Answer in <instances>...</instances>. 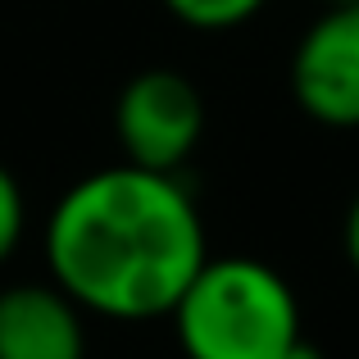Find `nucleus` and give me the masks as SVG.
<instances>
[{
    "instance_id": "obj_6",
    "label": "nucleus",
    "mask_w": 359,
    "mask_h": 359,
    "mask_svg": "<svg viewBox=\"0 0 359 359\" xmlns=\"http://www.w3.org/2000/svg\"><path fill=\"white\" fill-rule=\"evenodd\" d=\"M164 9L173 18H182L187 27L201 32H228V27L245 23L264 9V0H164Z\"/></svg>"
},
{
    "instance_id": "obj_1",
    "label": "nucleus",
    "mask_w": 359,
    "mask_h": 359,
    "mask_svg": "<svg viewBox=\"0 0 359 359\" xmlns=\"http://www.w3.org/2000/svg\"><path fill=\"white\" fill-rule=\"evenodd\" d=\"M205 259V223L177 173L137 164L87 173L46 223L55 287L78 309L118 323L173 314Z\"/></svg>"
},
{
    "instance_id": "obj_10",
    "label": "nucleus",
    "mask_w": 359,
    "mask_h": 359,
    "mask_svg": "<svg viewBox=\"0 0 359 359\" xmlns=\"http://www.w3.org/2000/svg\"><path fill=\"white\" fill-rule=\"evenodd\" d=\"M323 5H327V9H332V5H359V0H323Z\"/></svg>"
},
{
    "instance_id": "obj_5",
    "label": "nucleus",
    "mask_w": 359,
    "mask_h": 359,
    "mask_svg": "<svg viewBox=\"0 0 359 359\" xmlns=\"http://www.w3.org/2000/svg\"><path fill=\"white\" fill-rule=\"evenodd\" d=\"M0 359H87L82 309L60 287L0 291Z\"/></svg>"
},
{
    "instance_id": "obj_9",
    "label": "nucleus",
    "mask_w": 359,
    "mask_h": 359,
    "mask_svg": "<svg viewBox=\"0 0 359 359\" xmlns=\"http://www.w3.org/2000/svg\"><path fill=\"white\" fill-rule=\"evenodd\" d=\"M278 359H327V355L318 351L314 341H305V332H300V337H296V341H291V346H287V351H282Z\"/></svg>"
},
{
    "instance_id": "obj_2",
    "label": "nucleus",
    "mask_w": 359,
    "mask_h": 359,
    "mask_svg": "<svg viewBox=\"0 0 359 359\" xmlns=\"http://www.w3.org/2000/svg\"><path fill=\"white\" fill-rule=\"evenodd\" d=\"M173 323L187 359H278L300 337V305L278 269L228 255L201 264Z\"/></svg>"
},
{
    "instance_id": "obj_7",
    "label": "nucleus",
    "mask_w": 359,
    "mask_h": 359,
    "mask_svg": "<svg viewBox=\"0 0 359 359\" xmlns=\"http://www.w3.org/2000/svg\"><path fill=\"white\" fill-rule=\"evenodd\" d=\"M18 241H23V191H18L14 173L0 164V264L14 255Z\"/></svg>"
},
{
    "instance_id": "obj_3",
    "label": "nucleus",
    "mask_w": 359,
    "mask_h": 359,
    "mask_svg": "<svg viewBox=\"0 0 359 359\" xmlns=\"http://www.w3.org/2000/svg\"><path fill=\"white\" fill-rule=\"evenodd\" d=\"M114 132L128 164L150 168V173H177L201 146L205 100L182 73L146 69L118 91Z\"/></svg>"
},
{
    "instance_id": "obj_4",
    "label": "nucleus",
    "mask_w": 359,
    "mask_h": 359,
    "mask_svg": "<svg viewBox=\"0 0 359 359\" xmlns=\"http://www.w3.org/2000/svg\"><path fill=\"white\" fill-rule=\"evenodd\" d=\"M291 96L314 123L359 128V5H332L291 55Z\"/></svg>"
},
{
    "instance_id": "obj_8",
    "label": "nucleus",
    "mask_w": 359,
    "mask_h": 359,
    "mask_svg": "<svg viewBox=\"0 0 359 359\" xmlns=\"http://www.w3.org/2000/svg\"><path fill=\"white\" fill-rule=\"evenodd\" d=\"M341 241H346V259H351V264H355V273H359V196L351 201V210H346Z\"/></svg>"
}]
</instances>
